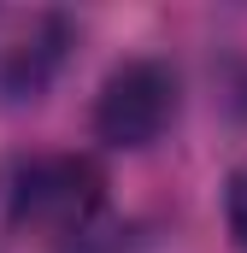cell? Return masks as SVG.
<instances>
[{"label": "cell", "instance_id": "obj_4", "mask_svg": "<svg viewBox=\"0 0 247 253\" xmlns=\"http://www.w3.org/2000/svg\"><path fill=\"white\" fill-rule=\"evenodd\" d=\"M230 236H236V248L247 253V171L230 177Z\"/></svg>", "mask_w": 247, "mask_h": 253}, {"label": "cell", "instance_id": "obj_1", "mask_svg": "<svg viewBox=\"0 0 247 253\" xmlns=\"http://www.w3.org/2000/svg\"><path fill=\"white\" fill-rule=\"evenodd\" d=\"M0 200L24 236H82L106 200V177L88 153H18L0 171Z\"/></svg>", "mask_w": 247, "mask_h": 253}, {"label": "cell", "instance_id": "obj_3", "mask_svg": "<svg viewBox=\"0 0 247 253\" xmlns=\"http://www.w3.org/2000/svg\"><path fill=\"white\" fill-rule=\"evenodd\" d=\"M65 59V18L59 12H12L0 6V94L36 100V88Z\"/></svg>", "mask_w": 247, "mask_h": 253}, {"label": "cell", "instance_id": "obj_2", "mask_svg": "<svg viewBox=\"0 0 247 253\" xmlns=\"http://www.w3.org/2000/svg\"><path fill=\"white\" fill-rule=\"evenodd\" d=\"M177 118V71L165 59H124L100 100H94V129L112 147H147Z\"/></svg>", "mask_w": 247, "mask_h": 253}]
</instances>
